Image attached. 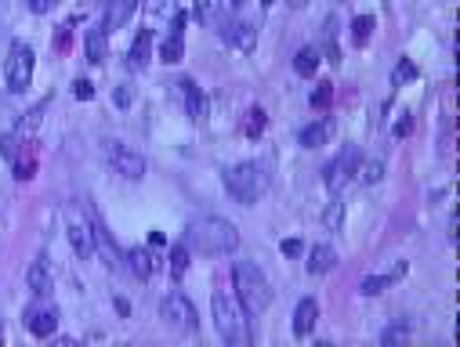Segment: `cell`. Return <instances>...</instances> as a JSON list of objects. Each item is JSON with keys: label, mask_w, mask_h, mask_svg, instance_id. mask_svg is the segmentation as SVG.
Returning <instances> with one entry per match:
<instances>
[{"label": "cell", "mask_w": 460, "mask_h": 347, "mask_svg": "<svg viewBox=\"0 0 460 347\" xmlns=\"http://www.w3.org/2000/svg\"><path fill=\"white\" fill-rule=\"evenodd\" d=\"M189 246L200 250V253H211V257H221V253H232L239 246V228L225 217H196L185 232Z\"/></svg>", "instance_id": "cell-1"}, {"label": "cell", "mask_w": 460, "mask_h": 347, "mask_svg": "<svg viewBox=\"0 0 460 347\" xmlns=\"http://www.w3.org/2000/svg\"><path fill=\"white\" fill-rule=\"evenodd\" d=\"M232 282H236V300L243 304V311H246L250 318L261 315L268 304H272V286H268L265 271L254 264V260H236Z\"/></svg>", "instance_id": "cell-2"}, {"label": "cell", "mask_w": 460, "mask_h": 347, "mask_svg": "<svg viewBox=\"0 0 460 347\" xmlns=\"http://www.w3.org/2000/svg\"><path fill=\"white\" fill-rule=\"evenodd\" d=\"M211 308H214V325H218L221 340L232 344V347H246V344H250V330H246V311H243V304H239L232 293L218 290L214 300H211Z\"/></svg>", "instance_id": "cell-3"}, {"label": "cell", "mask_w": 460, "mask_h": 347, "mask_svg": "<svg viewBox=\"0 0 460 347\" xmlns=\"http://www.w3.org/2000/svg\"><path fill=\"white\" fill-rule=\"evenodd\" d=\"M225 188H228V195H232L236 203L254 206L268 192V174H265L261 163H236V167L225 170Z\"/></svg>", "instance_id": "cell-4"}, {"label": "cell", "mask_w": 460, "mask_h": 347, "mask_svg": "<svg viewBox=\"0 0 460 347\" xmlns=\"http://www.w3.org/2000/svg\"><path fill=\"white\" fill-rule=\"evenodd\" d=\"M4 80H8V91H15V94H22L26 87L33 83V48H29L26 40H15L11 43Z\"/></svg>", "instance_id": "cell-5"}, {"label": "cell", "mask_w": 460, "mask_h": 347, "mask_svg": "<svg viewBox=\"0 0 460 347\" xmlns=\"http://www.w3.org/2000/svg\"><path fill=\"white\" fill-rule=\"evenodd\" d=\"M66 235H69L73 253H76L80 260H91V257H95V235H91V221H88V213H83L80 206H69V210H66Z\"/></svg>", "instance_id": "cell-6"}, {"label": "cell", "mask_w": 460, "mask_h": 347, "mask_svg": "<svg viewBox=\"0 0 460 347\" xmlns=\"http://www.w3.org/2000/svg\"><path fill=\"white\" fill-rule=\"evenodd\" d=\"M83 213H88V221H91V235H95V253H102L106 257V264L116 271L123 260H120V250H116V243H113V232L106 228V217H102V210L95 206V203H83Z\"/></svg>", "instance_id": "cell-7"}, {"label": "cell", "mask_w": 460, "mask_h": 347, "mask_svg": "<svg viewBox=\"0 0 460 347\" xmlns=\"http://www.w3.org/2000/svg\"><path fill=\"white\" fill-rule=\"evenodd\" d=\"M160 315L167 325H174V330H185V333L196 330V308L185 293H167L160 304Z\"/></svg>", "instance_id": "cell-8"}, {"label": "cell", "mask_w": 460, "mask_h": 347, "mask_svg": "<svg viewBox=\"0 0 460 347\" xmlns=\"http://www.w3.org/2000/svg\"><path fill=\"white\" fill-rule=\"evenodd\" d=\"M106 160H109V167H113L116 174H123V178H131V181L145 178V160L138 156L134 148H127V145L106 141Z\"/></svg>", "instance_id": "cell-9"}, {"label": "cell", "mask_w": 460, "mask_h": 347, "mask_svg": "<svg viewBox=\"0 0 460 347\" xmlns=\"http://www.w3.org/2000/svg\"><path fill=\"white\" fill-rule=\"evenodd\" d=\"M355 167H359V152L355 148H344L333 163H326V170H323V181H326V188L333 192V195H341L344 192V185L351 181V174H355Z\"/></svg>", "instance_id": "cell-10"}, {"label": "cell", "mask_w": 460, "mask_h": 347, "mask_svg": "<svg viewBox=\"0 0 460 347\" xmlns=\"http://www.w3.org/2000/svg\"><path fill=\"white\" fill-rule=\"evenodd\" d=\"M221 36H225V43H232V48L243 51V55H250V51H254V43H258L254 22H225Z\"/></svg>", "instance_id": "cell-11"}, {"label": "cell", "mask_w": 460, "mask_h": 347, "mask_svg": "<svg viewBox=\"0 0 460 347\" xmlns=\"http://www.w3.org/2000/svg\"><path fill=\"white\" fill-rule=\"evenodd\" d=\"M178 87H181V98H185V113H189V120H193V123H203V120H207V108H211V105H207V94L200 91L193 80H181Z\"/></svg>", "instance_id": "cell-12"}, {"label": "cell", "mask_w": 460, "mask_h": 347, "mask_svg": "<svg viewBox=\"0 0 460 347\" xmlns=\"http://www.w3.org/2000/svg\"><path fill=\"white\" fill-rule=\"evenodd\" d=\"M26 330L33 337H51L58 330V311L55 308H29L26 311Z\"/></svg>", "instance_id": "cell-13"}, {"label": "cell", "mask_w": 460, "mask_h": 347, "mask_svg": "<svg viewBox=\"0 0 460 347\" xmlns=\"http://www.w3.org/2000/svg\"><path fill=\"white\" fill-rule=\"evenodd\" d=\"M134 8H138V0H109V4H106V18H102V29L116 33L123 22L134 15Z\"/></svg>", "instance_id": "cell-14"}, {"label": "cell", "mask_w": 460, "mask_h": 347, "mask_svg": "<svg viewBox=\"0 0 460 347\" xmlns=\"http://www.w3.org/2000/svg\"><path fill=\"white\" fill-rule=\"evenodd\" d=\"M26 282H29V290L36 293V297H51V290H55V278H51V271H48V260L40 257V260H33L29 264V271H26Z\"/></svg>", "instance_id": "cell-15"}, {"label": "cell", "mask_w": 460, "mask_h": 347, "mask_svg": "<svg viewBox=\"0 0 460 347\" xmlns=\"http://www.w3.org/2000/svg\"><path fill=\"white\" fill-rule=\"evenodd\" d=\"M406 275V260H399V264H395L388 275H370V278H363V297H381L391 282H399Z\"/></svg>", "instance_id": "cell-16"}, {"label": "cell", "mask_w": 460, "mask_h": 347, "mask_svg": "<svg viewBox=\"0 0 460 347\" xmlns=\"http://www.w3.org/2000/svg\"><path fill=\"white\" fill-rule=\"evenodd\" d=\"M330 134H333V123H330V120H316V123L301 127L298 145H301V148H319V145L330 141Z\"/></svg>", "instance_id": "cell-17"}, {"label": "cell", "mask_w": 460, "mask_h": 347, "mask_svg": "<svg viewBox=\"0 0 460 347\" xmlns=\"http://www.w3.org/2000/svg\"><path fill=\"white\" fill-rule=\"evenodd\" d=\"M316 318H319V304L312 300V297H305V300L298 304V311H294V333H298V337H308L312 330H316Z\"/></svg>", "instance_id": "cell-18"}, {"label": "cell", "mask_w": 460, "mask_h": 347, "mask_svg": "<svg viewBox=\"0 0 460 347\" xmlns=\"http://www.w3.org/2000/svg\"><path fill=\"white\" fill-rule=\"evenodd\" d=\"M123 264H127L141 282H149L153 278V271H156V260H153V253L145 250V246H134L131 253H127V260H123Z\"/></svg>", "instance_id": "cell-19"}, {"label": "cell", "mask_w": 460, "mask_h": 347, "mask_svg": "<svg viewBox=\"0 0 460 347\" xmlns=\"http://www.w3.org/2000/svg\"><path fill=\"white\" fill-rule=\"evenodd\" d=\"M83 48H88V62H95V65H102L109 58V33L106 29H88V43H83Z\"/></svg>", "instance_id": "cell-20"}, {"label": "cell", "mask_w": 460, "mask_h": 347, "mask_svg": "<svg viewBox=\"0 0 460 347\" xmlns=\"http://www.w3.org/2000/svg\"><path fill=\"white\" fill-rule=\"evenodd\" d=\"M149 55H153V29H141L131 43V69H145Z\"/></svg>", "instance_id": "cell-21"}, {"label": "cell", "mask_w": 460, "mask_h": 347, "mask_svg": "<svg viewBox=\"0 0 460 347\" xmlns=\"http://www.w3.org/2000/svg\"><path fill=\"white\" fill-rule=\"evenodd\" d=\"M333 264H337V253H333V246H316L308 253V271L312 275H323V271H330Z\"/></svg>", "instance_id": "cell-22"}, {"label": "cell", "mask_w": 460, "mask_h": 347, "mask_svg": "<svg viewBox=\"0 0 460 347\" xmlns=\"http://www.w3.org/2000/svg\"><path fill=\"white\" fill-rule=\"evenodd\" d=\"M323 48H326V62L330 65H341V48H337V18H326L323 26Z\"/></svg>", "instance_id": "cell-23"}, {"label": "cell", "mask_w": 460, "mask_h": 347, "mask_svg": "<svg viewBox=\"0 0 460 347\" xmlns=\"http://www.w3.org/2000/svg\"><path fill=\"white\" fill-rule=\"evenodd\" d=\"M373 29H377L373 15H359V18L351 22V43H355V48H366L370 36H373Z\"/></svg>", "instance_id": "cell-24"}, {"label": "cell", "mask_w": 460, "mask_h": 347, "mask_svg": "<svg viewBox=\"0 0 460 347\" xmlns=\"http://www.w3.org/2000/svg\"><path fill=\"white\" fill-rule=\"evenodd\" d=\"M181 55H185V40H181V33L174 29L171 36H167V40L160 43V62L174 65V62H181Z\"/></svg>", "instance_id": "cell-25"}, {"label": "cell", "mask_w": 460, "mask_h": 347, "mask_svg": "<svg viewBox=\"0 0 460 347\" xmlns=\"http://www.w3.org/2000/svg\"><path fill=\"white\" fill-rule=\"evenodd\" d=\"M316 69H319V51L316 48H301L294 55V73L298 76H316Z\"/></svg>", "instance_id": "cell-26"}, {"label": "cell", "mask_w": 460, "mask_h": 347, "mask_svg": "<svg viewBox=\"0 0 460 347\" xmlns=\"http://www.w3.org/2000/svg\"><path fill=\"white\" fill-rule=\"evenodd\" d=\"M11 170H15V181H29L33 174H36V156H33V148H26L22 156L11 163Z\"/></svg>", "instance_id": "cell-27"}, {"label": "cell", "mask_w": 460, "mask_h": 347, "mask_svg": "<svg viewBox=\"0 0 460 347\" xmlns=\"http://www.w3.org/2000/svg\"><path fill=\"white\" fill-rule=\"evenodd\" d=\"M141 8H145V15H153V18H174L178 15V0H141Z\"/></svg>", "instance_id": "cell-28"}, {"label": "cell", "mask_w": 460, "mask_h": 347, "mask_svg": "<svg viewBox=\"0 0 460 347\" xmlns=\"http://www.w3.org/2000/svg\"><path fill=\"white\" fill-rule=\"evenodd\" d=\"M261 130H265V108L254 105V108L246 113V120H243V134H246V138H261Z\"/></svg>", "instance_id": "cell-29"}, {"label": "cell", "mask_w": 460, "mask_h": 347, "mask_svg": "<svg viewBox=\"0 0 460 347\" xmlns=\"http://www.w3.org/2000/svg\"><path fill=\"white\" fill-rule=\"evenodd\" d=\"M26 148H29V145H22V141H18V134H0V156H4L8 163H15V160L22 156Z\"/></svg>", "instance_id": "cell-30"}, {"label": "cell", "mask_w": 460, "mask_h": 347, "mask_svg": "<svg viewBox=\"0 0 460 347\" xmlns=\"http://www.w3.org/2000/svg\"><path fill=\"white\" fill-rule=\"evenodd\" d=\"M167 271H171V278H181L185 271H189V250H185V246H174V250H171V264H167Z\"/></svg>", "instance_id": "cell-31"}, {"label": "cell", "mask_w": 460, "mask_h": 347, "mask_svg": "<svg viewBox=\"0 0 460 347\" xmlns=\"http://www.w3.org/2000/svg\"><path fill=\"white\" fill-rule=\"evenodd\" d=\"M355 170H359L363 185H377V181L384 178V163H381V160H366L363 167H355Z\"/></svg>", "instance_id": "cell-32"}, {"label": "cell", "mask_w": 460, "mask_h": 347, "mask_svg": "<svg viewBox=\"0 0 460 347\" xmlns=\"http://www.w3.org/2000/svg\"><path fill=\"white\" fill-rule=\"evenodd\" d=\"M341 221H344V203H330L326 213H323V228L326 232H341Z\"/></svg>", "instance_id": "cell-33"}, {"label": "cell", "mask_w": 460, "mask_h": 347, "mask_svg": "<svg viewBox=\"0 0 460 347\" xmlns=\"http://www.w3.org/2000/svg\"><path fill=\"white\" fill-rule=\"evenodd\" d=\"M308 101H312V108H330V101H333V83H326V80H323V83L316 87V91H312V98H308Z\"/></svg>", "instance_id": "cell-34"}, {"label": "cell", "mask_w": 460, "mask_h": 347, "mask_svg": "<svg viewBox=\"0 0 460 347\" xmlns=\"http://www.w3.org/2000/svg\"><path fill=\"white\" fill-rule=\"evenodd\" d=\"M391 80H395V83H410V80H417V65H413L410 58H403L399 65H395V73H391Z\"/></svg>", "instance_id": "cell-35"}, {"label": "cell", "mask_w": 460, "mask_h": 347, "mask_svg": "<svg viewBox=\"0 0 460 347\" xmlns=\"http://www.w3.org/2000/svg\"><path fill=\"white\" fill-rule=\"evenodd\" d=\"M73 98H76V101H91V98H95L91 80H76V83H73Z\"/></svg>", "instance_id": "cell-36"}, {"label": "cell", "mask_w": 460, "mask_h": 347, "mask_svg": "<svg viewBox=\"0 0 460 347\" xmlns=\"http://www.w3.org/2000/svg\"><path fill=\"white\" fill-rule=\"evenodd\" d=\"M218 15V0H196V18L207 22V18H214Z\"/></svg>", "instance_id": "cell-37"}, {"label": "cell", "mask_w": 460, "mask_h": 347, "mask_svg": "<svg viewBox=\"0 0 460 347\" xmlns=\"http://www.w3.org/2000/svg\"><path fill=\"white\" fill-rule=\"evenodd\" d=\"M40 127V108H29V113L18 120V130H22V134H29V130H36Z\"/></svg>", "instance_id": "cell-38"}, {"label": "cell", "mask_w": 460, "mask_h": 347, "mask_svg": "<svg viewBox=\"0 0 460 347\" xmlns=\"http://www.w3.org/2000/svg\"><path fill=\"white\" fill-rule=\"evenodd\" d=\"M406 333H410V322H399V325H391V330H384L381 340H403Z\"/></svg>", "instance_id": "cell-39"}, {"label": "cell", "mask_w": 460, "mask_h": 347, "mask_svg": "<svg viewBox=\"0 0 460 347\" xmlns=\"http://www.w3.org/2000/svg\"><path fill=\"white\" fill-rule=\"evenodd\" d=\"M55 8H58V0H29V11H36V15H48Z\"/></svg>", "instance_id": "cell-40"}, {"label": "cell", "mask_w": 460, "mask_h": 347, "mask_svg": "<svg viewBox=\"0 0 460 347\" xmlns=\"http://www.w3.org/2000/svg\"><path fill=\"white\" fill-rule=\"evenodd\" d=\"M279 250H283V257H298L301 253V239H283Z\"/></svg>", "instance_id": "cell-41"}, {"label": "cell", "mask_w": 460, "mask_h": 347, "mask_svg": "<svg viewBox=\"0 0 460 347\" xmlns=\"http://www.w3.org/2000/svg\"><path fill=\"white\" fill-rule=\"evenodd\" d=\"M113 105H131V91H127V87H116V91H113Z\"/></svg>", "instance_id": "cell-42"}, {"label": "cell", "mask_w": 460, "mask_h": 347, "mask_svg": "<svg viewBox=\"0 0 460 347\" xmlns=\"http://www.w3.org/2000/svg\"><path fill=\"white\" fill-rule=\"evenodd\" d=\"M410 130H413V116H403L399 123H395V138H406Z\"/></svg>", "instance_id": "cell-43"}, {"label": "cell", "mask_w": 460, "mask_h": 347, "mask_svg": "<svg viewBox=\"0 0 460 347\" xmlns=\"http://www.w3.org/2000/svg\"><path fill=\"white\" fill-rule=\"evenodd\" d=\"M55 48H62V51L69 48V29H58V33H55Z\"/></svg>", "instance_id": "cell-44"}, {"label": "cell", "mask_w": 460, "mask_h": 347, "mask_svg": "<svg viewBox=\"0 0 460 347\" xmlns=\"http://www.w3.org/2000/svg\"><path fill=\"white\" fill-rule=\"evenodd\" d=\"M113 304H116V311H120V315H131V304H127V300H123V297H116Z\"/></svg>", "instance_id": "cell-45"}, {"label": "cell", "mask_w": 460, "mask_h": 347, "mask_svg": "<svg viewBox=\"0 0 460 347\" xmlns=\"http://www.w3.org/2000/svg\"><path fill=\"white\" fill-rule=\"evenodd\" d=\"M286 4H290V8H305V4H308V0H286Z\"/></svg>", "instance_id": "cell-46"}, {"label": "cell", "mask_w": 460, "mask_h": 347, "mask_svg": "<svg viewBox=\"0 0 460 347\" xmlns=\"http://www.w3.org/2000/svg\"><path fill=\"white\" fill-rule=\"evenodd\" d=\"M272 4H276V0H261V8H272Z\"/></svg>", "instance_id": "cell-47"}, {"label": "cell", "mask_w": 460, "mask_h": 347, "mask_svg": "<svg viewBox=\"0 0 460 347\" xmlns=\"http://www.w3.org/2000/svg\"><path fill=\"white\" fill-rule=\"evenodd\" d=\"M228 4H232V8H239V4H243V0H228Z\"/></svg>", "instance_id": "cell-48"}, {"label": "cell", "mask_w": 460, "mask_h": 347, "mask_svg": "<svg viewBox=\"0 0 460 347\" xmlns=\"http://www.w3.org/2000/svg\"><path fill=\"white\" fill-rule=\"evenodd\" d=\"M0 344H4V325H0Z\"/></svg>", "instance_id": "cell-49"}]
</instances>
